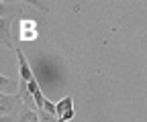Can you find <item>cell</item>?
<instances>
[{
    "mask_svg": "<svg viewBox=\"0 0 147 122\" xmlns=\"http://www.w3.org/2000/svg\"><path fill=\"white\" fill-rule=\"evenodd\" d=\"M23 108H25V104H23V100H21V96H18V94H14V96L0 94V114H2V116L21 112Z\"/></svg>",
    "mask_w": 147,
    "mask_h": 122,
    "instance_id": "6da1fadb",
    "label": "cell"
},
{
    "mask_svg": "<svg viewBox=\"0 0 147 122\" xmlns=\"http://www.w3.org/2000/svg\"><path fill=\"white\" fill-rule=\"evenodd\" d=\"M14 53H16V61H18V79H21V81H27V83L33 81V79H35V73H33V69H31V65H29V61H27V57H25V53H23V49L16 47Z\"/></svg>",
    "mask_w": 147,
    "mask_h": 122,
    "instance_id": "7a4b0ae2",
    "label": "cell"
},
{
    "mask_svg": "<svg viewBox=\"0 0 147 122\" xmlns=\"http://www.w3.org/2000/svg\"><path fill=\"white\" fill-rule=\"evenodd\" d=\"M55 106H57V120H59V122H69V120H74L76 110H74V98H71V96L61 98Z\"/></svg>",
    "mask_w": 147,
    "mask_h": 122,
    "instance_id": "3957f363",
    "label": "cell"
},
{
    "mask_svg": "<svg viewBox=\"0 0 147 122\" xmlns=\"http://www.w3.org/2000/svg\"><path fill=\"white\" fill-rule=\"evenodd\" d=\"M10 25H12V16H4L0 21V33H2V45L6 49H16L12 45V35H10Z\"/></svg>",
    "mask_w": 147,
    "mask_h": 122,
    "instance_id": "277c9868",
    "label": "cell"
},
{
    "mask_svg": "<svg viewBox=\"0 0 147 122\" xmlns=\"http://www.w3.org/2000/svg\"><path fill=\"white\" fill-rule=\"evenodd\" d=\"M18 88H21V81L10 79V77H6V75H0V94L14 96V94H18Z\"/></svg>",
    "mask_w": 147,
    "mask_h": 122,
    "instance_id": "5b68a950",
    "label": "cell"
},
{
    "mask_svg": "<svg viewBox=\"0 0 147 122\" xmlns=\"http://www.w3.org/2000/svg\"><path fill=\"white\" fill-rule=\"evenodd\" d=\"M21 39H25V41L37 39V25H35V23L25 21V23L21 25Z\"/></svg>",
    "mask_w": 147,
    "mask_h": 122,
    "instance_id": "8992f818",
    "label": "cell"
},
{
    "mask_svg": "<svg viewBox=\"0 0 147 122\" xmlns=\"http://www.w3.org/2000/svg\"><path fill=\"white\" fill-rule=\"evenodd\" d=\"M18 122H41V120H39V112H35V110H29V108H23V112H21V118H18Z\"/></svg>",
    "mask_w": 147,
    "mask_h": 122,
    "instance_id": "52a82bcc",
    "label": "cell"
},
{
    "mask_svg": "<svg viewBox=\"0 0 147 122\" xmlns=\"http://www.w3.org/2000/svg\"><path fill=\"white\" fill-rule=\"evenodd\" d=\"M39 120H41V122H59L55 114H49V112H45V110H39Z\"/></svg>",
    "mask_w": 147,
    "mask_h": 122,
    "instance_id": "ba28073f",
    "label": "cell"
}]
</instances>
